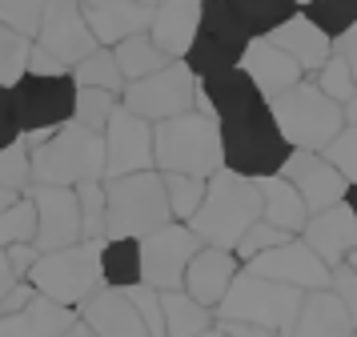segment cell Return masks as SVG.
<instances>
[{
	"instance_id": "cell-1",
	"label": "cell",
	"mask_w": 357,
	"mask_h": 337,
	"mask_svg": "<svg viewBox=\"0 0 357 337\" xmlns=\"http://www.w3.org/2000/svg\"><path fill=\"white\" fill-rule=\"evenodd\" d=\"M201 93L221 128L225 169L253 177V181L281 173V165L289 157V141L281 137L273 112H269V100L257 93V84L233 64L213 77H201Z\"/></svg>"
},
{
	"instance_id": "cell-2",
	"label": "cell",
	"mask_w": 357,
	"mask_h": 337,
	"mask_svg": "<svg viewBox=\"0 0 357 337\" xmlns=\"http://www.w3.org/2000/svg\"><path fill=\"white\" fill-rule=\"evenodd\" d=\"M225 165L221 153V128L209 100L197 80V100L189 112H177L169 121H153V169L157 173H189L213 177Z\"/></svg>"
},
{
	"instance_id": "cell-3",
	"label": "cell",
	"mask_w": 357,
	"mask_h": 337,
	"mask_svg": "<svg viewBox=\"0 0 357 337\" xmlns=\"http://www.w3.org/2000/svg\"><path fill=\"white\" fill-rule=\"evenodd\" d=\"M261 217V189L253 177H241L233 169H217L205 177V197L197 213L189 217V229L197 233L201 245H217V249H233L241 233Z\"/></svg>"
},
{
	"instance_id": "cell-4",
	"label": "cell",
	"mask_w": 357,
	"mask_h": 337,
	"mask_svg": "<svg viewBox=\"0 0 357 337\" xmlns=\"http://www.w3.org/2000/svg\"><path fill=\"white\" fill-rule=\"evenodd\" d=\"M29 169H33V185L105 181V137L77 121H65L45 141L29 144Z\"/></svg>"
},
{
	"instance_id": "cell-5",
	"label": "cell",
	"mask_w": 357,
	"mask_h": 337,
	"mask_svg": "<svg viewBox=\"0 0 357 337\" xmlns=\"http://www.w3.org/2000/svg\"><path fill=\"white\" fill-rule=\"evenodd\" d=\"M301 293L305 289L257 277L241 265L233 273L229 289L221 293V301L213 305V321H245V325H261V329H273L277 337H285L301 309Z\"/></svg>"
},
{
	"instance_id": "cell-6",
	"label": "cell",
	"mask_w": 357,
	"mask_h": 337,
	"mask_svg": "<svg viewBox=\"0 0 357 337\" xmlns=\"http://www.w3.org/2000/svg\"><path fill=\"white\" fill-rule=\"evenodd\" d=\"M165 221H173V213L157 169L105 177V237H145Z\"/></svg>"
},
{
	"instance_id": "cell-7",
	"label": "cell",
	"mask_w": 357,
	"mask_h": 337,
	"mask_svg": "<svg viewBox=\"0 0 357 337\" xmlns=\"http://www.w3.org/2000/svg\"><path fill=\"white\" fill-rule=\"evenodd\" d=\"M269 112H273L281 137L289 141V149H313V153H321L345 125V109L305 77L285 93L269 96Z\"/></svg>"
},
{
	"instance_id": "cell-8",
	"label": "cell",
	"mask_w": 357,
	"mask_h": 337,
	"mask_svg": "<svg viewBox=\"0 0 357 337\" xmlns=\"http://www.w3.org/2000/svg\"><path fill=\"white\" fill-rule=\"evenodd\" d=\"M100 245L105 237H81L65 245V249H49V253H36L29 281L36 293H45L61 305H77L100 285Z\"/></svg>"
},
{
	"instance_id": "cell-9",
	"label": "cell",
	"mask_w": 357,
	"mask_h": 337,
	"mask_svg": "<svg viewBox=\"0 0 357 337\" xmlns=\"http://www.w3.org/2000/svg\"><path fill=\"white\" fill-rule=\"evenodd\" d=\"M8 89H13V109H17L20 141L24 144L45 141L52 128L73 121L77 84H73L68 73H61V77H33V73H24Z\"/></svg>"
},
{
	"instance_id": "cell-10",
	"label": "cell",
	"mask_w": 357,
	"mask_h": 337,
	"mask_svg": "<svg viewBox=\"0 0 357 337\" xmlns=\"http://www.w3.org/2000/svg\"><path fill=\"white\" fill-rule=\"evenodd\" d=\"M253 36L249 29L241 24V16L229 8V0H205L201 4V20H197V32H193V45L181 61L189 64V73L197 80L201 77H213L221 68H233L241 61L245 45Z\"/></svg>"
},
{
	"instance_id": "cell-11",
	"label": "cell",
	"mask_w": 357,
	"mask_h": 337,
	"mask_svg": "<svg viewBox=\"0 0 357 337\" xmlns=\"http://www.w3.org/2000/svg\"><path fill=\"white\" fill-rule=\"evenodd\" d=\"M193 100H197V77L189 73L185 61H169L165 68H157L141 80H125L121 93H116V105L145 117L149 125L169 121L177 112H189Z\"/></svg>"
},
{
	"instance_id": "cell-12",
	"label": "cell",
	"mask_w": 357,
	"mask_h": 337,
	"mask_svg": "<svg viewBox=\"0 0 357 337\" xmlns=\"http://www.w3.org/2000/svg\"><path fill=\"white\" fill-rule=\"evenodd\" d=\"M137 241H141V281L153 289H181L189 257L201 249L193 229L185 221H165Z\"/></svg>"
},
{
	"instance_id": "cell-13",
	"label": "cell",
	"mask_w": 357,
	"mask_h": 337,
	"mask_svg": "<svg viewBox=\"0 0 357 337\" xmlns=\"http://www.w3.org/2000/svg\"><path fill=\"white\" fill-rule=\"evenodd\" d=\"M105 137V177H125L153 169V125L116 105L100 128Z\"/></svg>"
},
{
	"instance_id": "cell-14",
	"label": "cell",
	"mask_w": 357,
	"mask_h": 337,
	"mask_svg": "<svg viewBox=\"0 0 357 337\" xmlns=\"http://www.w3.org/2000/svg\"><path fill=\"white\" fill-rule=\"evenodd\" d=\"M29 201L36 209V233L33 245L40 253L49 249H65L73 241H81V209H77V193L73 185H29Z\"/></svg>"
},
{
	"instance_id": "cell-15",
	"label": "cell",
	"mask_w": 357,
	"mask_h": 337,
	"mask_svg": "<svg viewBox=\"0 0 357 337\" xmlns=\"http://www.w3.org/2000/svg\"><path fill=\"white\" fill-rule=\"evenodd\" d=\"M245 269L257 273V277H269V281H281V285H297V289L329 285V265L301 237H289L281 245H273V249H265V253L249 257Z\"/></svg>"
},
{
	"instance_id": "cell-16",
	"label": "cell",
	"mask_w": 357,
	"mask_h": 337,
	"mask_svg": "<svg viewBox=\"0 0 357 337\" xmlns=\"http://www.w3.org/2000/svg\"><path fill=\"white\" fill-rule=\"evenodd\" d=\"M33 40L45 48V52H52L61 64H68V68L81 61L84 52L97 48L93 32H89V24H84L81 0H49Z\"/></svg>"
},
{
	"instance_id": "cell-17",
	"label": "cell",
	"mask_w": 357,
	"mask_h": 337,
	"mask_svg": "<svg viewBox=\"0 0 357 337\" xmlns=\"http://www.w3.org/2000/svg\"><path fill=\"white\" fill-rule=\"evenodd\" d=\"M281 177L301 193V201H305L309 213H317V209L341 201V197H345V185H349V181H345L321 153H313V149H289V157L281 165Z\"/></svg>"
},
{
	"instance_id": "cell-18",
	"label": "cell",
	"mask_w": 357,
	"mask_h": 337,
	"mask_svg": "<svg viewBox=\"0 0 357 337\" xmlns=\"http://www.w3.org/2000/svg\"><path fill=\"white\" fill-rule=\"evenodd\" d=\"M297 237L305 241L309 249L333 269V265H341V261L357 249V217L349 213L345 201H333V205L309 213V221L301 225Z\"/></svg>"
},
{
	"instance_id": "cell-19",
	"label": "cell",
	"mask_w": 357,
	"mask_h": 337,
	"mask_svg": "<svg viewBox=\"0 0 357 337\" xmlns=\"http://www.w3.org/2000/svg\"><path fill=\"white\" fill-rule=\"evenodd\" d=\"M237 68L257 84V93L265 96V100L277 96V93H285V89H293L297 80L305 77V73H301V64L293 61L285 48H277L269 36H253V40L245 45Z\"/></svg>"
},
{
	"instance_id": "cell-20",
	"label": "cell",
	"mask_w": 357,
	"mask_h": 337,
	"mask_svg": "<svg viewBox=\"0 0 357 337\" xmlns=\"http://www.w3.org/2000/svg\"><path fill=\"white\" fill-rule=\"evenodd\" d=\"M77 313L93 325L97 337H149L145 321L137 317V309H132V301L125 297V289L97 285L81 305H77Z\"/></svg>"
},
{
	"instance_id": "cell-21",
	"label": "cell",
	"mask_w": 357,
	"mask_h": 337,
	"mask_svg": "<svg viewBox=\"0 0 357 337\" xmlns=\"http://www.w3.org/2000/svg\"><path fill=\"white\" fill-rule=\"evenodd\" d=\"M81 13H84L89 32H93V40L113 48L116 40L149 29L153 4H141V0H81Z\"/></svg>"
},
{
	"instance_id": "cell-22",
	"label": "cell",
	"mask_w": 357,
	"mask_h": 337,
	"mask_svg": "<svg viewBox=\"0 0 357 337\" xmlns=\"http://www.w3.org/2000/svg\"><path fill=\"white\" fill-rule=\"evenodd\" d=\"M237 269H241V261L233 257V249L201 245V249L189 257V265H185V281H181V289H185L193 301H201L205 309H213V305L221 301V293L229 289V281H233V273Z\"/></svg>"
},
{
	"instance_id": "cell-23",
	"label": "cell",
	"mask_w": 357,
	"mask_h": 337,
	"mask_svg": "<svg viewBox=\"0 0 357 337\" xmlns=\"http://www.w3.org/2000/svg\"><path fill=\"white\" fill-rule=\"evenodd\" d=\"M201 4L205 0H161V4H153L145 32L153 36V45L161 48L169 61H181L189 52L197 20H201Z\"/></svg>"
},
{
	"instance_id": "cell-24",
	"label": "cell",
	"mask_w": 357,
	"mask_h": 337,
	"mask_svg": "<svg viewBox=\"0 0 357 337\" xmlns=\"http://www.w3.org/2000/svg\"><path fill=\"white\" fill-rule=\"evenodd\" d=\"M285 337H354V321L337 301V293L325 289H305L301 293V309L293 317Z\"/></svg>"
},
{
	"instance_id": "cell-25",
	"label": "cell",
	"mask_w": 357,
	"mask_h": 337,
	"mask_svg": "<svg viewBox=\"0 0 357 337\" xmlns=\"http://www.w3.org/2000/svg\"><path fill=\"white\" fill-rule=\"evenodd\" d=\"M77 309L33 293V301L17 313H0V337H61L73 325Z\"/></svg>"
},
{
	"instance_id": "cell-26",
	"label": "cell",
	"mask_w": 357,
	"mask_h": 337,
	"mask_svg": "<svg viewBox=\"0 0 357 337\" xmlns=\"http://www.w3.org/2000/svg\"><path fill=\"white\" fill-rule=\"evenodd\" d=\"M269 40H273L277 48H285L293 61L301 64V73H317V68L329 61V52H333V40H329L301 8H297L289 20H281V24L269 32Z\"/></svg>"
},
{
	"instance_id": "cell-27",
	"label": "cell",
	"mask_w": 357,
	"mask_h": 337,
	"mask_svg": "<svg viewBox=\"0 0 357 337\" xmlns=\"http://www.w3.org/2000/svg\"><path fill=\"white\" fill-rule=\"evenodd\" d=\"M257 189H261V217L277 229H285V233H301V225L309 221V209L301 201V193L293 189L289 181L281 173L273 177H257Z\"/></svg>"
},
{
	"instance_id": "cell-28",
	"label": "cell",
	"mask_w": 357,
	"mask_h": 337,
	"mask_svg": "<svg viewBox=\"0 0 357 337\" xmlns=\"http://www.w3.org/2000/svg\"><path fill=\"white\" fill-rule=\"evenodd\" d=\"M161 313H165V337H197L213 329V309L193 301L185 289H161Z\"/></svg>"
},
{
	"instance_id": "cell-29",
	"label": "cell",
	"mask_w": 357,
	"mask_h": 337,
	"mask_svg": "<svg viewBox=\"0 0 357 337\" xmlns=\"http://www.w3.org/2000/svg\"><path fill=\"white\" fill-rule=\"evenodd\" d=\"M141 281V241L137 237H105L100 245V285H137Z\"/></svg>"
},
{
	"instance_id": "cell-30",
	"label": "cell",
	"mask_w": 357,
	"mask_h": 337,
	"mask_svg": "<svg viewBox=\"0 0 357 337\" xmlns=\"http://www.w3.org/2000/svg\"><path fill=\"white\" fill-rule=\"evenodd\" d=\"M113 57H116V68H121L125 80H141V77H149V73H157V68L169 64V57L153 45L149 32H132V36H125V40H116Z\"/></svg>"
},
{
	"instance_id": "cell-31",
	"label": "cell",
	"mask_w": 357,
	"mask_h": 337,
	"mask_svg": "<svg viewBox=\"0 0 357 337\" xmlns=\"http://www.w3.org/2000/svg\"><path fill=\"white\" fill-rule=\"evenodd\" d=\"M68 77H73V84H81V89H109V93H121V84H125L121 68H116L113 48H105V45H97L93 52H84L81 61L68 68Z\"/></svg>"
},
{
	"instance_id": "cell-32",
	"label": "cell",
	"mask_w": 357,
	"mask_h": 337,
	"mask_svg": "<svg viewBox=\"0 0 357 337\" xmlns=\"http://www.w3.org/2000/svg\"><path fill=\"white\" fill-rule=\"evenodd\" d=\"M229 8L241 16L249 36H269V32L297 13V0H229Z\"/></svg>"
},
{
	"instance_id": "cell-33",
	"label": "cell",
	"mask_w": 357,
	"mask_h": 337,
	"mask_svg": "<svg viewBox=\"0 0 357 337\" xmlns=\"http://www.w3.org/2000/svg\"><path fill=\"white\" fill-rule=\"evenodd\" d=\"M165 181V197H169V213L173 221H189L205 197V177H189V173H161Z\"/></svg>"
},
{
	"instance_id": "cell-34",
	"label": "cell",
	"mask_w": 357,
	"mask_h": 337,
	"mask_svg": "<svg viewBox=\"0 0 357 337\" xmlns=\"http://www.w3.org/2000/svg\"><path fill=\"white\" fill-rule=\"evenodd\" d=\"M301 13H305L329 40H337L345 29L357 24V0H309Z\"/></svg>"
},
{
	"instance_id": "cell-35",
	"label": "cell",
	"mask_w": 357,
	"mask_h": 337,
	"mask_svg": "<svg viewBox=\"0 0 357 337\" xmlns=\"http://www.w3.org/2000/svg\"><path fill=\"white\" fill-rule=\"evenodd\" d=\"M36 233V209L29 201V193H20L17 201L0 205V249L17 245V241H33Z\"/></svg>"
},
{
	"instance_id": "cell-36",
	"label": "cell",
	"mask_w": 357,
	"mask_h": 337,
	"mask_svg": "<svg viewBox=\"0 0 357 337\" xmlns=\"http://www.w3.org/2000/svg\"><path fill=\"white\" fill-rule=\"evenodd\" d=\"M29 52H33V36L0 24V84H13L17 77H24Z\"/></svg>"
},
{
	"instance_id": "cell-37",
	"label": "cell",
	"mask_w": 357,
	"mask_h": 337,
	"mask_svg": "<svg viewBox=\"0 0 357 337\" xmlns=\"http://www.w3.org/2000/svg\"><path fill=\"white\" fill-rule=\"evenodd\" d=\"M113 109H116V93H109V89H81L77 84V105H73V121L77 125L100 133Z\"/></svg>"
},
{
	"instance_id": "cell-38",
	"label": "cell",
	"mask_w": 357,
	"mask_h": 337,
	"mask_svg": "<svg viewBox=\"0 0 357 337\" xmlns=\"http://www.w3.org/2000/svg\"><path fill=\"white\" fill-rule=\"evenodd\" d=\"M77 209H81V233L84 237H105V181H81L73 185Z\"/></svg>"
},
{
	"instance_id": "cell-39",
	"label": "cell",
	"mask_w": 357,
	"mask_h": 337,
	"mask_svg": "<svg viewBox=\"0 0 357 337\" xmlns=\"http://www.w3.org/2000/svg\"><path fill=\"white\" fill-rule=\"evenodd\" d=\"M313 84H317L329 100H337V105H345V100L357 93V80H354V73H349V64H345L341 52H329V61L317 68V80H313Z\"/></svg>"
},
{
	"instance_id": "cell-40",
	"label": "cell",
	"mask_w": 357,
	"mask_h": 337,
	"mask_svg": "<svg viewBox=\"0 0 357 337\" xmlns=\"http://www.w3.org/2000/svg\"><path fill=\"white\" fill-rule=\"evenodd\" d=\"M293 233H285V229H277V225H269L265 217H257V221L249 225L241 233V241L233 245V257L237 261H249V257H257V253H265V249H273V245H281V241H289Z\"/></svg>"
},
{
	"instance_id": "cell-41",
	"label": "cell",
	"mask_w": 357,
	"mask_h": 337,
	"mask_svg": "<svg viewBox=\"0 0 357 337\" xmlns=\"http://www.w3.org/2000/svg\"><path fill=\"white\" fill-rule=\"evenodd\" d=\"M0 185L13 193H24L33 185V169H29V144L13 141L0 149Z\"/></svg>"
},
{
	"instance_id": "cell-42",
	"label": "cell",
	"mask_w": 357,
	"mask_h": 337,
	"mask_svg": "<svg viewBox=\"0 0 357 337\" xmlns=\"http://www.w3.org/2000/svg\"><path fill=\"white\" fill-rule=\"evenodd\" d=\"M321 157L329 160L349 185H357V125H341V133L321 149Z\"/></svg>"
},
{
	"instance_id": "cell-43",
	"label": "cell",
	"mask_w": 357,
	"mask_h": 337,
	"mask_svg": "<svg viewBox=\"0 0 357 337\" xmlns=\"http://www.w3.org/2000/svg\"><path fill=\"white\" fill-rule=\"evenodd\" d=\"M45 4L49 0H0V24L24 32V36H36L40 16H45Z\"/></svg>"
},
{
	"instance_id": "cell-44",
	"label": "cell",
	"mask_w": 357,
	"mask_h": 337,
	"mask_svg": "<svg viewBox=\"0 0 357 337\" xmlns=\"http://www.w3.org/2000/svg\"><path fill=\"white\" fill-rule=\"evenodd\" d=\"M329 289L337 293V301L345 305V313H349V321H354V329H357V269L349 261H341V265L329 269Z\"/></svg>"
},
{
	"instance_id": "cell-45",
	"label": "cell",
	"mask_w": 357,
	"mask_h": 337,
	"mask_svg": "<svg viewBox=\"0 0 357 337\" xmlns=\"http://www.w3.org/2000/svg\"><path fill=\"white\" fill-rule=\"evenodd\" d=\"M36 249L33 241H17V245H4V261H8V273H13V281H24L29 277V269H33L36 261Z\"/></svg>"
},
{
	"instance_id": "cell-46",
	"label": "cell",
	"mask_w": 357,
	"mask_h": 337,
	"mask_svg": "<svg viewBox=\"0 0 357 337\" xmlns=\"http://www.w3.org/2000/svg\"><path fill=\"white\" fill-rule=\"evenodd\" d=\"M13 141H20V121H17V109H13V89L0 84V149Z\"/></svg>"
},
{
	"instance_id": "cell-47",
	"label": "cell",
	"mask_w": 357,
	"mask_h": 337,
	"mask_svg": "<svg viewBox=\"0 0 357 337\" xmlns=\"http://www.w3.org/2000/svg\"><path fill=\"white\" fill-rule=\"evenodd\" d=\"M24 73H33V77H61V73H68V64H61L52 52H45V48L33 40V52H29V64H24Z\"/></svg>"
},
{
	"instance_id": "cell-48",
	"label": "cell",
	"mask_w": 357,
	"mask_h": 337,
	"mask_svg": "<svg viewBox=\"0 0 357 337\" xmlns=\"http://www.w3.org/2000/svg\"><path fill=\"white\" fill-rule=\"evenodd\" d=\"M33 281L24 277V281H8V289L0 293V313H17V309H24V305L33 301Z\"/></svg>"
},
{
	"instance_id": "cell-49",
	"label": "cell",
	"mask_w": 357,
	"mask_h": 337,
	"mask_svg": "<svg viewBox=\"0 0 357 337\" xmlns=\"http://www.w3.org/2000/svg\"><path fill=\"white\" fill-rule=\"evenodd\" d=\"M333 52L345 57V64H349V73H354V80H357V24L354 29H345L337 40H333Z\"/></svg>"
},
{
	"instance_id": "cell-50",
	"label": "cell",
	"mask_w": 357,
	"mask_h": 337,
	"mask_svg": "<svg viewBox=\"0 0 357 337\" xmlns=\"http://www.w3.org/2000/svg\"><path fill=\"white\" fill-rule=\"evenodd\" d=\"M221 337H277L273 329H261V325H245V321H217Z\"/></svg>"
},
{
	"instance_id": "cell-51",
	"label": "cell",
	"mask_w": 357,
	"mask_h": 337,
	"mask_svg": "<svg viewBox=\"0 0 357 337\" xmlns=\"http://www.w3.org/2000/svg\"><path fill=\"white\" fill-rule=\"evenodd\" d=\"M61 337H97V334H93V325H89V321H84L81 313H77V317H73V325H68V329H65Z\"/></svg>"
},
{
	"instance_id": "cell-52",
	"label": "cell",
	"mask_w": 357,
	"mask_h": 337,
	"mask_svg": "<svg viewBox=\"0 0 357 337\" xmlns=\"http://www.w3.org/2000/svg\"><path fill=\"white\" fill-rule=\"evenodd\" d=\"M341 109H345V125H357V93L349 96V100H345Z\"/></svg>"
},
{
	"instance_id": "cell-53",
	"label": "cell",
	"mask_w": 357,
	"mask_h": 337,
	"mask_svg": "<svg viewBox=\"0 0 357 337\" xmlns=\"http://www.w3.org/2000/svg\"><path fill=\"white\" fill-rule=\"evenodd\" d=\"M8 281H13V273H8V261H4V249H0V293L8 289Z\"/></svg>"
},
{
	"instance_id": "cell-54",
	"label": "cell",
	"mask_w": 357,
	"mask_h": 337,
	"mask_svg": "<svg viewBox=\"0 0 357 337\" xmlns=\"http://www.w3.org/2000/svg\"><path fill=\"white\" fill-rule=\"evenodd\" d=\"M345 205H349V213L357 217V185H345V197H341Z\"/></svg>"
},
{
	"instance_id": "cell-55",
	"label": "cell",
	"mask_w": 357,
	"mask_h": 337,
	"mask_svg": "<svg viewBox=\"0 0 357 337\" xmlns=\"http://www.w3.org/2000/svg\"><path fill=\"white\" fill-rule=\"evenodd\" d=\"M20 193H13V189H4V185H0V205H8V201H17Z\"/></svg>"
},
{
	"instance_id": "cell-56",
	"label": "cell",
	"mask_w": 357,
	"mask_h": 337,
	"mask_svg": "<svg viewBox=\"0 0 357 337\" xmlns=\"http://www.w3.org/2000/svg\"><path fill=\"white\" fill-rule=\"evenodd\" d=\"M197 337H221V329H217V325H213V329H205V334H197Z\"/></svg>"
},
{
	"instance_id": "cell-57",
	"label": "cell",
	"mask_w": 357,
	"mask_h": 337,
	"mask_svg": "<svg viewBox=\"0 0 357 337\" xmlns=\"http://www.w3.org/2000/svg\"><path fill=\"white\" fill-rule=\"evenodd\" d=\"M345 261H349V265H354V269H357V249H354V253H349V257H345Z\"/></svg>"
},
{
	"instance_id": "cell-58",
	"label": "cell",
	"mask_w": 357,
	"mask_h": 337,
	"mask_svg": "<svg viewBox=\"0 0 357 337\" xmlns=\"http://www.w3.org/2000/svg\"><path fill=\"white\" fill-rule=\"evenodd\" d=\"M305 4H309V0H297V8H305Z\"/></svg>"
},
{
	"instance_id": "cell-59",
	"label": "cell",
	"mask_w": 357,
	"mask_h": 337,
	"mask_svg": "<svg viewBox=\"0 0 357 337\" xmlns=\"http://www.w3.org/2000/svg\"><path fill=\"white\" fill-rule=\"evenodd\" d=\"M141 4H161V0H141Z\"/></svg>"
},
{
	"instance_id": "cell-60",
	"label": "cell",
	"mask_w": 357,
	"mask_h": 337,
	"mask_svg": "<svg viewBox=\"0 0 357 337\" xmlns=\"http://www.w3.org/2000/svg\"><path fill=\"white\" fill-rule=\"evenodd\" d=\"M354 337H357V329H354Z\"/></svg>"
}]
</instances>
